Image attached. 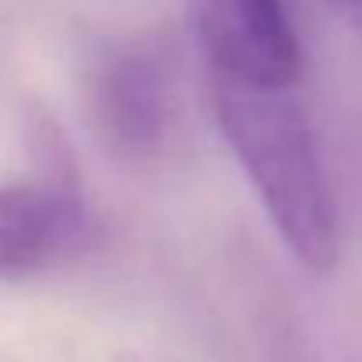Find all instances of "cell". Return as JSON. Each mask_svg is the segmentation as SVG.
I'll list each match as a JSON object with an SVG mask.
<instances>
[{
  "instance_id": "1",
  "label": "cell",
  "mask_w": 362,
  "mask_h": 362,
  "mask_svg": "<svg viewBox=\"0 0 362 362\" xmlns=\"http://www.w3.org/2000/svg\"><path fill=\"white\" fill-rule=\"evenodd\" d=\"M211 103L278 240L306 271L327 274L338 264V204L296 88H250L211 78Z\"/></svg>"
},
{
  "instance_id": "2",
  "label": "cell",
  "mask_w": 362,
  "mask_h": 362,
  "mask_svg": "<svg viewBox=\"0 0 362 362\" xmlns=\"http://www.w3.org/2000/svg\"><path fill=\"white\" fill-rule=\"evenodd\" d=\"M88 113L103 144L127 162L155 158L169 144L176 92L158 42L123 39L95 57L88 71Z\"/></svg>"
},
{
  "instance_id": "3",
  "label": "cell",
  "mask_w": 362,
  "mask_h": 362,
  "mask_svg": "<svg viewBox=\"0 0 362 362\" xmlns=\"http://www.w3.org/2000/svg\"><path fill=\"white\" fill-rule=\"evenodd\" d=\"M211 78L250 88H296L303 49L285 0H183Z\"/></svg>"
},
{
  "instance_id": "4",
  "label": "cell",
  "mask_w": 362,
  "mask_h": 362,
  "mask_svg": "<svg viewBox=\"0 0 362 362\" xmlns=\"http://www.w3.org/2000/svg\"><path fill=\"white\" fill-rule=\"evenodd\" d=\"M88 233V211L78 176L35 173L32 180L0 183V281L32 278Z\"/></svg>"
}]
</instances>
